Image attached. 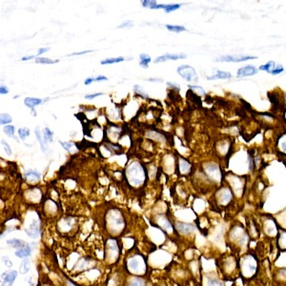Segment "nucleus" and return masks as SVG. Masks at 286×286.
Returning a JSON list of instances; mask_svg holds the SVG:
<instances>
[{"instance_id":"obj_34","label":"nucleus","mask_w":286,"mask_h":286,"mask_svg":"<svg viewBox=\"0 0 286 286\" xmlns=\"http://www.w3.org/2000/svg\"><path fill=\"white\" fill-rule=\"evenodd\" d=\"M50 49L49 48H42V49H40V50H38V52H37V54L36 55H40V54H44V53H46V52H48Z\"/></svg>"},{"instance_id":"obj_37","label":"nucleus","mask_w":286,"mask_h":286,"mask_svg":"<svg viewBox=\"0 0 286 286\" xmlns=\"http://www.w3.org/2000/svg\"><path fill=\"white\" fill-rule=\"evenodd\" d=\"M108 78L106 76H103V75H100V76H97L95 78V81H104V80H107Z\"/></svg>"},{"instance_id":"obj_11","label":"nucleus","mask_w":286,"mask_h":286,"mask_svg":"<svg viewBox=\"0 0 286 286\" xmlns=\"http://www.w3.org/2000/svg\"><path fill=\"white\" fill-rule=\"evenodd\" d=\"M34 132H35V135H36V139H37V140L39 141V143H40V146H41L42 152H43V153H46V151H47V145L44 143V140H43L42 136H41V134H40V132H39V129H38L37 127L35 128Z\"/></svg>"},{"instance_id":"obj_21","label":"nucleus","mask_w":286,"mask_h":286,"mask_svg":"<svg viewBox=\"0 0 286 286\" xmlns=\"http://www.w3.org/2000/svg\"><path fill=\"white\" fill-rule=\"evenodd\" d=\"M26 176L27 179H32V180H34V179H39L41 177L40 174L36 171H29L27 174H26Z\"/></svg>"},{"instance_id":"obj_3","label":"nucleus","mask_w":286,"mask_h":286,"mask_svg":"<svg viewBox=\"0 0 286 286\" xmlns=\"http://www.w3.org/2000/svg\"><path fill=\"white\" fill-rule=\"evenodd\" d=\"M256 56H231V55H223L220 58L216 59V61H227V62H241L251 59H257Z\"/></svg>"},{"instance_id":"obj_24","label":"nucleus","mask_w":286,"mask_h":286,"mask_svg":"<svg viewBox=\"0 0 286 286\" xmlns=\"http://www.w3.org/2000/svg\"><path fill=\"white\" fill-rule=\"evenodd\" d=\"M1 144L4 146V149H5V152L8 154V155H12V149H11V147H10V145L3 139L2 141H1Z\"/></svg>"},{"instance_id":"obj_28","label":"nucleus","mask_w":286,"mask_h":286,"mask_svg":"<svg viewBox=\"0 0 286 286\" xmlns=\"http://www.w3.org/2000/svg\"><path fill=\"white\" fill-rule=\"evenodd\" d=\"M142 5L144 7H150L152 9V7L156 5V2L155 1H148V0H145V1H142Z\"/></svg>"},{"instance_id":"obj_38","label":"nucleus","mask_w":286,"mask_h":286,"mask_svg":"<svg viewBox=\"0 0 286 286\" xmlns=\"http://www.w3.org/2000/svg\"><path fill=\"white\" fill-rule=\"evenodd\" d=\"M132 24H133V22H132V21H127V22H125V23L121 24V25H120L119 27H118V28H126V27H130Z\"/></svg>"},{"instance_id":"obj_5","label":"nucleus","mask_w":286,"mask_h":286,"mask_svg":"<svg viewBox=\"0 0 286 286\" xmlns=\"http://www.w3.org/2000/svg\"><path fill=\"white\" fill-rule=\"evenodd\" d=\"M186 54H167L162 56H159L155 59V63H159V62H164L166 60H177V59L181 58H186Z\"/></svg>"},{"instance_id":"obj_32","label":"nucleus","mask_w":286,"mask_h":286,"mask_svg":"<svg viewBox=\"0 0 286 286\" xmlns=\"http://www.w3.org/2000/svg\"><path fill=\"white\" fill-rule=\"evenodd\" d=\"M9 93V89L5 86H0V94L2 95H6Z\"/></svg>"},{"instance_id":"obj_30","label":"nucleus","mask_w":286,"mask_h":286,"mask_svg":"<svg viewBox=\"0 0 286 286\" xmlns=\"http://www.w3.org/2000/svg\"><path fill=\"white\" fill-rule=\"evenodd\" d=\"M135 92H137V94H141V95H143L144 96H147V94L145 93V92H143L142 91V89H141V87L140 86H135Z\"/></svg>"},{"instance_id":"obj_27","label":"nucleus","mask_w":286,"mask_h":286,"mask_svg":"<svg viewBox=\"0 0 286 286\" xmlns=\"http://www.w3.org/2000/svg\"><path fill=\"white\" fill-rule=\"evenodd\" d=\"M59 143H60L62 146H63V148L65 150H70L71 148L74 146V144L72 143V142H63V141H59Z\"/></svg>"},{"instance_id":"obj_20","label":"nucleus","mask_w":286,"mask_h":286,"mask_svg":"<svg viewBox=\"0 0 286 286\" xmlns=\"http://www.w3.org/2000/svg\"><path fill=\"white\" fill-rule=\"evenodd\" d=\"M14 131H15V128H14V126H13V125H7V126L4 127V129H3V132H4L8 136H10V137L14 136Z\"/></svg>"},{"instance_id":"obj_40","label":"nucleus","mask_w":286,"mask_h":286,"mask_svg":"<svg viewBox=\"0 0 286 286\" xmlns=\"http://www.w3.org/2000/svg\"><path fill=\"white\" fill-rule=\"evenodd\" d=\"M35 55H31V56H26V57H22V60L25 61V60H31V59L34 58Z\"/></svg>"},{"instance_id":"obj_9","label":"nucleus","mask_w":286,"mask_h":286,"mask_svg":"<svg viewBox=\"0 0 286 286\" xmlns=\"http://www.w3.org/2000/svg\"><path fill=\"white\" fill-rule=\"evenodd\" d=\"M31 248L29 247V246H26V247H23L21 248L20 250H18L15 252V256L18 258H21V259H26L27 257H29L30 255H31Z\"/></svg>"},{"instance_id":"obj_29","label":"nucleus","mask_w":286,"mask_h":286,"mask_svg":"<svg viewBox=\"0 0 286 286\" xmlns=\"http://www.w3.org/2000/svg\"><path fill=\"white\" fill-rule=\"evenodd\" d=\"M131 286H143V281L140 280H135L132 281Z\"/></svg>"},{"instance_id":"obj_33","label":"nucleus","mask_w":286,"mask_h":286,"mask_svg":"<svg viewBox=\"0 0 286 286\" xmlns=\"http://www.w3.org/2000/svg\"><path fill=\"white\" fill-rule=\"evenodd\" d=\"M210 285L211 286H223L221 284V282L219 281V280H211L210 281Z\"/></svg>"},{"instance_id":"obj_18","label":"nucleus","mask_w":286,"mask_h":286,"mask_svg":"<svg viewBox=\"0 0 286 286\" xmlns=\"http://www.w3.org/2000/svg\"><path fill=\"white\" fill-rule=\"evenodd\" d=\"M18 135L22 140H25L26 137L30 135V130L28 128H20V129L18 130Z\"/></svg>"},{"instance_id":"obj_25","label":"nucleus","mask_w":286,"mask_h":286,"mask_svg":"<svg viewBox=\"0 0 286 286\" xmlns=\"http://www.w3.org/2000/svg\"><path fill=\"white\" fill-rule=\"evenodd\" d=\"M283 71H284L283 67L280 66V65H279V66H277V68L274 69V70H271V74H272V75H279V74L282 73Z\"/></svg>"},{"instance_id":"obj_8","label":"nucleus","mask_w":286,"mask_h":286,"mask_svg":"<svg viewBox=\"0 0 286 286\" xmlns=\"http://www.w3.org/2000/svg\"><path fill=\"white\" fill-rule=\"evenodd\" d=\"M7 243L9 245L13 246V247H15V248H23L25 246H27V243L21 240H18V239H12V240H7Z\"/></svg>"},{"instance_id":"obj_39","label":"nucleus","mask_w":286,"mask_h":286,"mask_svg":"<svg viewBox=\"0 0 286 286\" xmlns=\"http://www.w3.org/2000/svg\"><path fill=\"white\" fill-rule=\"evenodd\" d=\"M93 81H95V78H94V77H88L87 79L84 81V83H85V85H89V84H91Z\"/></svg>"},{"instance_id":"obj_17","label":"nucleus","mask_w":286,"mask_h":286,"mask_svg":"<svg viewBox=\"0 0 286 286\" xmlns=\"http://www.w3.org/2000/svg\"><path fill=\"white\" fill-rule=\"evenodd\" d=\"M36 63H41V64H54V63H57L58 60H54V59H50V58H46V57H38L35 59Z\"/></svg>"},{"instance_id":"obj_10","label":"nucleus","mask_w":286,"mask_h":286,"mask_svg":"<svg viewBox=\"0 0 286 286\" xmlns=\"http://www.w3.org/2000/svg\"><path fill=\"white\" fill-rule=\"evenodd\" d=\"M28 236H30L31 238H37L38 236V225L36 224V222L34 221V224H32L30 226V230H26Z\"/></svg>"},{"instance_id":"obj_14","label":"nucleus","mask_w":286,"mask_h":286,"mask_svg":"<svg viewBox=\"0 0 286 286\" xmlns=\"http://www.w3.org/2000/svg\"><path fill=\"white\" fill-rule=\"evenodd\" d=\"M30 268H31V265H30L29 260L28 259H24L22 263H21V266H20V273L22 275L27 274L30 271Z\"/></svg>"},{"instance_id":"obj_12","label":"nucleus","mask_w":286,"mask_h":286,"mask_svg":"<svg viewBox=\"0 0 286 286\" xmlns=\"http://www.w3.org/2000/svg\"><path fill=\"white\" fill-rule=\"evenodd\" d=\"M53 136H54V133L50 129H49L48 127L45 128V129H44V139H43V140H44V143L46 145H47V140L49 142L53 141Z\"/></svg>"},{"instance_id":"obj_26","label":"nucleus","mask_w":286,"mask_h":286,"mask_svg":"<svg viewBox=\"0 0 286 286\" xmlns=\"http://www.w3.org/2000/svg\"><path fill=\"white\" fill-rule=\"evenodd\" d=\"M189 88L193 89V90L196 91V92L199 93V94H200V95H205V91L203 90V89H202L201 87H199V86H189Z\"/></svg>"},{"instance_id":"obj_23","label":"nucleus","mask_w":286,"mask_h":286,"mask_svg":"<svg viewBox=\"0 0 286 286\" xmlns=\"http://www.w3.org/2000/svg\"><path fill=\"white\" fill-rule=\"evenodd\" d=\"M180 8V5L179 4H174V5H171V4H167L166 5V8H165V12L166 13H171V12H173V11H175V10H177V9H179Z\"/></svg>"},{"instance_id":"obj_31","label":"nucleus","mask_w":286,"mask_h":286,"mask_svg":"<svg viewBox=\"0 0 286 286\" xmlns=\"http://www.w3.org/2000/svg\"><path fill=\"white\" fill-rule=\"evenodd\" d=\"M98 95H102V93H97V94H94V95H86L85 98L86 99H93V98L97 97Z\"/></svg>"},{"instance_id":"obj_16","label":"nucleus","mask_w":286,"mask_h":286,"mask_svg":"<svg viewBox=\"0 0 286 286\" xmlns=\"http://www.w3.org/2000/svg\"><path fill=\"white\" fill-rule=\"evenodd\" d=\"M12 116L8 114H0V125H8L12 122Z\"/></svg>"},{"instance_id":"obj_22","label":"nucleus","mask_w":286,"mask_h":286,"mask_svg":"<svg viewBox=\"0 0 286 286\" xmlns=\"http://www.w3.org/2000/svg\"><path fill=\"white\" fill-rule=\"evenodd\" d=\"M275 66V62L274 61H269L268 63H266L263 66H260L259 69L261 71H266L267 73H271V68Z\"/></svg>"},{"instance_id":"obj_19","label":"nucleus","mask_w":286,"mask_h":286,"mask_svg":"<svg viewBox=\"0 0 286 286\" xmlns=\"http://www.w3.org/2000/svg\"><path fill=\"white\" fill-rule=\"evenodd\" d=\"M166 28L171 32H175V33H180L184 32L185 28L183 26H176V25H166Z\"/></svg>"},{"instance_id":"obj_35","label":"nucleus","mask_w":286,"mask_h":286,"mask_svg":"<svg viewBox=\"0 0 286 286\" xmlns=\"http://www.w3.org/2000/svg\"><path fill=\"white\" fill-rule=\"evenodd\" d=\"M2 260H4L5 264H6V265L8 266V267H12V266H13V263H12V261L10 260L9 259H7V258H3Z\"/></svg>"},{"instance_id":"obj_1","label":"nucleus","mask_w":286,"mask_h":286,"mask_svg":"<svg viewBox=\"0 0 286 286\" xmlns=\"http://www.w3.org/2000/svg\"><path fill=\"white\" fill-rule=\"evenodd\" d=\"M177 73L187 81H198L199 79L195 70L189 65H182L179 67L177 68Z\"/></svg>"},{"instance_id":"obj_7","label":"nucleus","mask_w":286,"mask_h":286,"mask_svg":"<svg viewBox=\"0 0 286 286\" xmlns=\"http://www.w3.org/2000/svg\"><path fill=\"white\" fill-rule=\"evenodd\" d=\"M232 75L228 72H221L220 70H216V75H212V76H208L209 80H213V79H228V78H231Z\"/></svg>"},{"instance_id":"obj_6","label":"nucleus","mask_w":286,"mask_h":286,"mask_svg":"<svg viewBox=\"0 0 286 286\" xmlns=\"http://www.w3.org/2000/svg\"><path fill=\"white\" fill-rule=\"evenodd\" d=\"M24 103L27 107L31 108L33 111H34V107L37 105H40L42 103V99H40V98H34V97H26Z\"/></svg>"},{"instance_id":"obj_2","label":"nucleus","mask_w":286,"mask_h":286,"mask_svg":"<svg viewBox=\"0 0 286 286\" xmlns=\"http://www.w3.org/2000/svg\"><path fill=\"white\" fill-rule=\"evenodd\" d=\"M17 277L16 271L5 272L0 277V281L2 283V286H12Z\"/></svg>"},{"instance_id":"obj_36","label":"nucleus","mask_w":286,"mask_h":286,"mask_svg":"<svg viewBox=\"0 0 286 286\" xmlns=\"http://www.w3.org/2000/svg\"><path fill=\"white\" fill-rule=\"evenodd\" d=\"M92 53V51H83V52H79V53H73L70 55H81V54H89Z\"/></svg>"},{"instance_id":"obj_13","label":"nucleus","mask_w":286,"mask_h":286,"mask_svg":"<svg viewBox=\"0 0 286 286\" xmlns=\"http://www.w3.org/2000/svg\"><path fill=\"white\" fill-rule=\"evenodd\" d=\"M140 66L142 68H148V64L149 62H151V57L148 55V54H140Z\"/></svg>"},{"instance_id":"obj_15","label":"nucleus","mask_w":286,"mask_h":286,"mask_svg":"<svg viewBox=\"0 0 286 286\" xmlns=\"http://www.w3.org/2000/svg\"><path fill=\"white\" fill-rule=\"evenodd\" d=\"M124 61L123 57H114V58H107L104 59V60L101 61L102 65H106V64H113V63H119Z\"/></svg>"},{"instance_id":"obj_4","label":"nucleus","mask_w":286,"mask_h":286,"mask_svg":"<svg viewBox=\"0 0 286 286\" xmlns=\"http://www.w3.org/2000/svg\"><path fill=\"white\" fill-rule=\"evenodd\" d=\"M258 73V69L255 66L252 65H248L245 66L243 68H240L238 71V74H236V76L238 77H243V76H249V75H254Z\"/></svg>"}]
</instances>
